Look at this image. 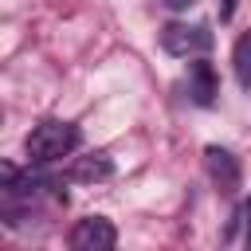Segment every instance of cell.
Listing matches in <instances>:
<instances>
[{
	"instance_id": "6da1fadb",
	"label": "cell",
	"mask_w": 251,
	"mask_h": 251,
	"mask_svg": "<svg viewBox=\"0 0 251 251\" xmlns=\"http://www.w3.org/2000/svg\"><path fill=\"white\" fill-rule=\"evenodd\" d=\"M24 149H27V157L35 165H51V161H59V157L78 149V126H71V122H39L24 137Z\"/></svg>"
},
{
	"instance_id": "7a4b0ae2",
	"label": "cell",
	"mask_w": 251,
	"mask_h": 251,
	"mask_svg": "<svg viewBox=\"0 0 251 251\" xmlns=\"http://www.w3.org/2000/svg\"><path fill=\"white\" fill-rule=\"evenodd\" d=\"M161 47L169 55H204L212 47V31L204 24H169L161 31Z\"/></svg>"
},
{
	"instance_id": "3957f363",
	"label": "cell",
	"mask_w": 251,
	"mask_h": 251,
	"mask_svg": "<svg viewBox=\"0 0 251 251\" xmlns=\"http://www.w3.org/2000/svg\"><path fill=\"white\" fill-rule=\"evenodd\" d=\"M118 243V231L106 216H86L71 227V247L75 251H110Z\"/></svg>"
},
{
	"instance_id": "277c9868",
	"label": "cell",
	"mask_w": 251,
	"mask_h": 251,
	"mask_svg": "<svg viewBox=\"0 0 251 251\" xmlns=\"http://www.w3.org/2000/svg\"><path fill=\"white\" fill-rule=\"evenodd\" d=\"M204 161H208V176L220 184V192H235V188H239V161H235L227 149L208 145V149H204Z\"/></svg>"
},
{
	"instance_id": "5b68a950",
	"label": "cell",
	"mask_w": 251,
	"mask_h": 251,
	"mask_svg": "<svg viewBox=\"0 0 251 251\" xmlns=\"http://www.w3.org/2000/svg\"><path fill=\"white\" fill-rule=\"evenodd\" d=\"M188 94H192V102H196V106H212V102H216L220 82H216L212 63H204V59L188 63Z\"/></svg>"
},
{
	"instance_id": "8992f818",
	"label": "cell",
	"mask_w": 251,
	"mask_h": 251,
	"mask_svg": "<svg viewBox=\"0 0 251 251\" xmlns=\"http://www.w3.org/2000/svg\"><path fill=\"white\" fill-rule=\"evenodd\" d=\"M114 176V161L106 153H86L71 165V180H106Z\"/></svg>"
},
{
	"instance_id": "52a82bcc",
	"label": "cell",
	"mask_w": 251,
	"mask_h": 251,
	"mask_svg": "<svg viewBox=\"0 0 251 251\" xmlns=\"http://www.w3.org/2000/svg\"><path fill=\"white\" fill-rule=\"evenodd\" d=\"M231 67H235V82H239L243 90H251V31H243V35L235 39Z\"/></svg>"
},
{
	"instance_id": "ba28073f",
	"label": "cell",
	"mask_w": 251,
	"mask_h": 251,
	"mask_svg": "<svg viewBox=\"0 0 251 251\" xmlns=\"http://www.w3.org/2000/svg\"><path fill=\"white\" fill-rule=\"evenodd\" d=\"M235 16V0H220V20H231Z\"/></svg>"
},
{
	"instance_id": "9c48e42d",
	"label": "cell",
	"mask_w": 251,
	"mask_h": 251,
	"mask_svg": "<svg viewBox=\"0 0 251 251\" xmlns=\"http://www.w3.org/2000/svg\"><path fill=\"white\" fill-rule=\"evenodd\" d=\"M243 220H247V243H251V204L243 208Z\"/></svg>"
},
{
	"instance_id": "30bf717a",
	"label": "cell",
	"mask_w": 251,
	"mask_h": 251,
	"mask_svg": "<svg viewBox=\"0 0 251 251\" xmlns=\"http://www.w3.org/2000/svg\"><path fill=\"white\" fill-rule=\"evenodd\" d=\"M169 4H173V8H188L192 0H169Z\"/></svg>"
}]
</instances>
